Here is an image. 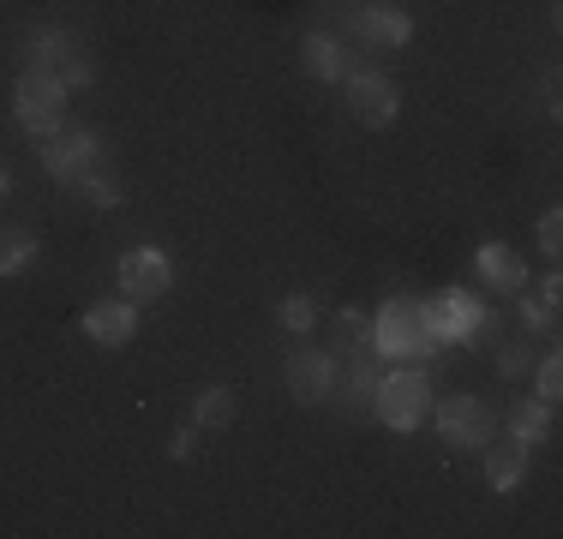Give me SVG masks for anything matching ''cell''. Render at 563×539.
<instances>
[{
    "label": "cell",
    "mask_w": 563,
    "mask_h": 539,
    "mask_svg": "<svg viewBox=\"0 0 563 539\" xmlns=\"http://www.w3.org/2000/svg\"><path fill=\"white\" fill-rule=\"evenodd\" d=\"M55 78H60V85H66V90H73V85H90V78H97V66H90V61H78V54H66V61H60V73H55Z\"/></svg>",
    "instance_id": "cell-25"
},
{
    "label": "cell",
    "mask_w": 563,
    "mask_h": 539,
    "mask_svg": "<svg viewBox=\"0 0 563 539\" xmlns=\"http://www.w3.org/2000/svg\"><path fill=\"white\" fill-rule=\"evenodd\" d=\"M354 36H366V43H378V48H401L413 36V19L401 7H354Z\"/></svg>",
    "instance_id": "cell-11"
},
{
    "label": "cell",
    "mask_w": 563,
    "mask_h": 539,
    "mask_svg": "<svg viewBox=\"0 0 563 539\" xmlns=\"http://www.w3.org/2000/svg\"><path fill=\"white\" fill-rule=\"evenodd\" d=\"M521 366H528V354H521V348H504V372L521 377Z\"/></svg>",
    "instance_id": "cell-28"
},
{
    "label": "cell",
    "mask_w": 563,
    "mask_h": 539,
    "mask_svg": "<svg viewBox=\"0 0 563 539\" xmlns=\"http://www.w3.org/2000/svg\"><path fill=\"white\" fill-rule=\"evenodd\" d=\"M558 246H563V216L545 210L540 216V252H545V258H558Z\"/></svg>",
    "instance_id": "cell-24"
},
{
    "label": "cell",
    "mask_w": 563,
    "mask_h": 539,
    "mask_svg": "<svg viewBox=\"0 0 563 539\" xmlns=\"http://www.w3.org/2000/svg\"><path fill=\"white\" fill-rule=\"evenodd\" d=\"M7 186H12V180H7V168H0V198H7Z\"/></svg>",
    "instance_id": "cell-29"
},
{
    "label": "cell",
    "mask_w": 563,
    "mask_h": 539,
    "mask_svg": "<svg viewBox=\"0 0 563 539\" xmlns=\"http://www.w3.org/2000/svg\"><path fill=\"white\" fill-rule=\"evenodd\" d=\"M132 330H139V300H97L85 312V336L102 348H120L132 342Z\"/></svg>",
    "instance_id": "cell-10"
},
{
    "label": "cell",
    "mask_w": 563,
    "mask_h": 539,
    "mask_svg": "<svg viewBox=\"0 0 563 539\" xmlns=\"http://www.w3.org/2000/svg\"><path fill=\"white\" fill-rule=\"evenodd\" d=\"M78 186H85V198H90L97 210H114V205H120V186L109 180V174H85Z\"/></svg>",
    "instance_id": "cell-22"
},
{
    "label": "cell",
    "mask_w": 563,
    "mask_h": 539,
    "mask_svg": "<svg viewBox=\"0 0 563 539\" xmlns=\"http://www.w3.org/2000/svg\"><path fill=\"white\" fill-rule=\"evenodd\" d=\"M558 396H563V360L545 354L540 360V402H558Z\"/></svg>",
    "instance_id": "cell-23"
},
{
    "label": "cell",
    "mask_w": 563,
    "mask_h": 539,
    "mask_svg": "<svg viewBox=\"0 0 563 539\" xmlns=\"http://www.w3.org/2000/svg\"><path fill=\"white\" fill-rule=\"evenodd\" d=\"M12 108H19V127H24V132H36V139H55L60 120H66V85H60L55 73H24Z\"/></svg>",
    "instance_id": "cell-4"
},
{
    "label": "cell",
    "mask_w": 563,
    "mask_h": 539,
    "mask_svg": "<svg viewBox=\"0 0 563 539\" xmlns=\"http://www.w3.org/2000/svg\"><path fill=\"white\" fill-rule=\"evenodd\" d=\"M336 323H342V336H347V342H354V348H366V330H372V323L360 318V312H342Z\"/></svg>",
    "instance_id": "cell-26"
},
{
    "label": "cell",
    "mask_w": 563,
    "mask_h": 539,
    "mask_svg": "<svg viewBox=\"0 0 563 539\" xmlns=\"http://www.w3.org/2000/svg\"><path fill=\"white\" fill-rule=\"evenodd\" d=\"M228 420H234V396H228V389H205V396H198V408H192V426L198 431H217Z\"/></svg>",
    "instance_id": "cell-20"
},
{
    "label": "cell",
    "mask_w": 563,
    "mask_h": 539,
    "mask_svg": "<svg viewBox=\"0 0 563 539\" xmlns=\"http://www.w3.org/2000/svg\"><path fill=\"white\" fill-rule=\"evenodd\" d=\"M276 318H282V330H294V336H306L312 330V318H318V306L306 300V294H288V300L276 306Z\"/></svg>",
    "instance_id": "cell-21"
},
{
    "label": "cell",
    "mask_w": 563,
    "mask_h": 539,
    "mask_svg": "<svg viewBox=\"0 0 563 539\" xmlns=\"http://www.w3.org/2000/svg\"><path fill=\"white\" fill-rule=\"evenodd\" d=\"M192 443H198V426H180V438H174V462H186V455H192Z\"/></svg>",
    "instance_id": "cell-27"
},
{
    "label": "cell",
    "mask_w": 563,
    "mask_h": 539,
    "mask_svg": "<svg viewBox=\"0 0 563 539\" xmlns=\"http://www.w3.org/2000/svg\"><path fill=\"white\" fill-rule=\"evenodd\" d=\"M426 330H432L438 342H486V336H492V312L467 288H444L432 306H426Z\"/></svg>",
    "instance_id": "cell-3"
},
{
    "label": "cell",
    "mask_w": 563,
    "mask_h": 539,
    "mask_svg": "<svg viewBox=\"0 0 563 539\" xmlns=\"http://www.w3.org/2000/svg\"><path fill=\"white\" fill-rule=\"evenodd\" d=\"M366 348L384 360H413V366H420V360H432L444 342L426 330V300H384V312L372 318Z\"/></svg>",
    "instance_id": "cell-1"
},
{
    "label": "cell",
    "mask_w": 563,
    "mask_h": 539,
    "mask_svg": "<svg viewBox=\"0 0 563 539\" xmlns=\"http://www.w3.org/2000/svg\"><path fill=\"white\" fill-rule=\"evenodd\" d=\"M545 431H552V402H516V408H509V438L516 443H540Z\"/></svg>",
    "instance_id": "cell-15"
},
{
    "label": "cell",
    "mask_w": 563,
    "mask_h": 539,
    "mask_svg": "<svg viewBox=\"0 0 563 539\" xmlns=\"http://www.w3.org/2000/svg\"><path fill=\"white\" fill-rule=\"evenodd\" d=\"M97 162H102L97 132H55V139H43V168L66 186H78L85 174H97Z\"/></svg>",
    "instance_id": "cell-5"
},
{
    "label": "cell",
    "mask_w": 563,
    "mask_h": 539,
    "mask_svg": "<svg viewBox=\"0 0 563 539\" xmlns=\"http://www.w3.org/2000/svg\"><path fill=\"white\" fill-rule=\"evenodd\" d=\"M558 288H563V282L545 276L540 294H528V300H521V323H533V330H552V323H558Z\"/></svg>",
    "instance_id": "cell-17"
},
{
    "label": "cell",
    "mask_w": 563,
    "mask_h": 539,
    "mask_svg": "<svg viewBox=\"0 0 563 539\" xmlns=\"http://www.w3.org/2000/svg\"><path fill=\"white\" fill-rule=\"evenodd\" d=\"M336 384H342V396L354 402V408H372V396H378V360L372 354H360L354 366H336Z\"/></svg>",
    "instance_id": "cell-16"
},
{
    "label": "cell",
    "mask_w": 563,
    "mask_h": 539,
    "mask_svg": "<svg viewBox=\"0 0 563 539\" xmlns=\"http://www.w3.org/2000/svg\"><path fill=\"white\" fill-rule=\"evenodd\" d=\"M432 408V377H426L413 360H401L396 372H378V396H372V414H378L390 431H413Z\"/></svg>",
    "instance_id": "cell-2"
},
{
    "label": "cell",
    "mask_w": 563,
    "mask_h": 539,
    "mask_svg": "<svg viewBox=\"0 0 563 539\" xmlns=\"http://www.w3.org/2000/svg\"><path fill=\"white\" fill-rule=\"evenodd\" d=\"M31 258H36V240L24 234V228H7V234H0V276L31 270Z\"/></svg>",
    "instance_id": "cell-19"
},
{
    "label": "cell",
    "mask_w": 563,
    "mask_h": 539,
    "mask_svg": "<svg viewBox=\"0 0 563 539\" xmlns=\"http://www.w3.org/2000/svg\"><path fill=\"white\" fill-rule=\"evenodd\" d=\"M474 264H479V282H492V288H504V294L528 288V264H521L509 246H498V240H492V246H479Z\"/></svg>",
    "instance_id": "cell-12"
},
{
    "label": "cell",
    "mask_w": 563,
    "mask_h": 539,
    "mask_svg": "<svg viewBox=\"0 0 563 539\" xmlns=\"http://www.w3.org/2000/svg\"><path fill=\"white\" fill-rule=\"evenodd\" d=\"M66 54H73V36L66 31H36L31 36V73H55Z\"/></svg>",
    "instance_id": "cell-18"
},
{
    "label": "cell",
    "mask_w": 563,
    "mask_h": 539,
    "mask_svg": "<svg viewBox=\"0 0 563 539\" xmlns=\"http://www.w3.org/2000/svg\"><path fill=\"white\" fill-rule=\"evenodd\" d=\"M336 389V360L318 348H294L288 354V396L294 402H324Z\"/></svg>",
    "instance_id": "cell-8"
},
{
    "label": "cell",
    "mask_w": 563,
    "mask_h": 539,
    "mask_svg": "<svg viewBox=\"0 0 563 539\" xmlns=\"http://www.w3.org/2000/svg\"><path fill=\"white\" fill-rule=\"evenodd\" d=\"M347 102H354V114L366 120V127H390L396 108H401L396 85L378 78V73H347Z\"/></svg>",
    "instance_id": "cell-9"
},
{
    "label": "cell",
    "mask_w": 563,
    "mask_h": 539,
    "mask_svg": "<svg viewBox=\"0 0 563 539\" xmlns=\"http://www.w3.org/2000/svg\"><path fill=\"white\" fill-rule=\"evenodd\" d=\"M486 480L492 492H516L528 480V443H486Z\"/></svg>",
    "instance_id": "cell-14"
},
{
    "label": "cell",
    "mask_w": 563,
    "mask_h": 539,
    "mask_svg": "<svg viewBox=\"0 0 563 539\" xmlns=\"http://www.w3.org/2000/svg\"><path fill=\"white\" fill-rule=\"evenodd\" d=\"M168 282H174V270L156 246H132L126 258H120V288H126V300H163Z\"/></svg>",
    "instance_id": "cell-7"
},
{
    "label": "cell",
    "mask_w": 563,
    "mask_h": 539,
    "mask_svg": "<svg viewBox=\"0 0 563 539\" xmlns=\"http://www.w3.org/2000/svg\"><path fill=\"white\" fill-rule=\"evenodd\" d=\"M300 61H306V73L324 78V85L347 78V48H342V36H330V31H312V36H306Z\"/></svg>",
    "instance_id": "cell-13"
},
{
    "label": "cell",
    "mask_w": 563,
    "mask_h": 539,
    "mask_svg": "<svg viewBox=\"0 0 563 539\" xmlns=\"http://www.w3.org/2000/svg\"><path fill=\"white\" fill-rule=\"evenodd\" d=\"M438 431H444L450 450H486L492 443V408L479 396H450L438 408Z\"/></svg>",
    "instance_id": "cell-6"
}]
</instances>
